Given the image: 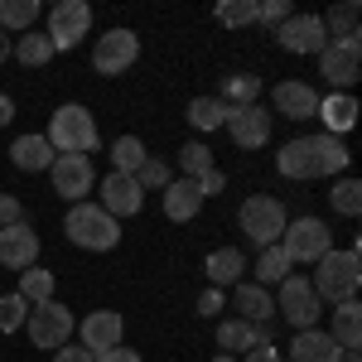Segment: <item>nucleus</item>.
Returning <instances> with one entry per match:
<instances>
[{"label":"nucleus","instance_id":"nucleus-13","mask_svg":"<svg viewBox=\"0 0 362 362\" xmlns=\"http://www.w3.org/2000/svg\"><path fill=\"white\" fill-rule=\"evenodd\" d=\"M136 58H140L136 34H131V29H107V34L97 39V49H92V68L107 73V78H116V73H126Z\"/></svg>","mask_w":362,"mask_h":362},{"label":"nucleus","instance_id":"nucleus-32","mask_svg":"<svg viewBox=\"0 0 362 362\" xmlns=\"http://www.w3.org/2000/svg\"><path fill=\"white\" fill-rule=\"evenodd\" d=\"M145 160H150V155H145L140 136H121V140L112 145V174H136Z\"/></svg>","mask_w":362,"mask_h":362},{"label":"nucleus","instance_id":"nucleus-11","mask_svg":"<svg viewBox=\"0 0 362 362\" xmlns=\"http://www.w3.org/2000/svg\"><path fill=\"white\" fill-rule=\"evenodd\" d=\"M49 179H54V194H63L68 203H87L92 184H97V169L87 155H58L49 165Z\"/></svg>","mask_w":362,"mask_h":362},{"label":"nucleus","instance_id":"nucleus-23","mask_svg":"<svg viewBox=\"0 0 362 362\" xmlns=\"http://www.w3.org/2000/svg\"><path fill=\"white\" fill-rule=\"evenodd\" d=\"M218 343L232 353H251L261 343H271V324H247V319H223L218 324Z\"/></svg>","mask_w":362,"mask_h":362},{"label":"nucleus","instance_id":"nucleus-3","mask_svg":"<svg viewBox=\"0 0 362 362\" xmlns=\"http://www.w3.org/2000/svg\"><path fill=\"white\" fill-rule=\"evenodd\" d=\"M319 271H314V295L324 300V305H338V300H353L362 285V261H358V247L348 251H324L319 261H314Z\"/></svg>","mask_w":362,"mask_h":362},{"label":"nucleus","instance_id":"nucleus-20","mask_svg":"<svg viewBox=\"0 0 362 362\" xmlns=\"http://www.w3.org/2000/svg\"><path fill=\"white\" fill-rule=\"evenodd\" d=\"M198 208H203V189H198L194 179H169L165 184V218L169 223H189V218H198Z\"/></svg>","mask_w":362,"mask_h":362},{"label":"nucleus","instance_id":"nucleus-17","mask_svg":"<svg viewBox=\"0 0 362 362\" xmlns=\"http://www.w3.org/2000/svg\"><path fill=\"white\" fill-rule=\"evenodd\" d=\"M140 203H145V189L136 184V174H107L102 179V208L112 213L116 223L121 218H136Z\"/></svg>","mask_w":362,"mask_h":362},{"label":"nucleus","instance_id":"nucleus-46","mask_svg":"<svg viewBox=\"0 0 362 362\" xmlns=\"http://www.w3.org/2000/svg\"><path fill=\"white\" fill-rule=\"evenodd\" d=\"M247 362H285V358L276 353V343H261V348H251V353H247Z\"/></svg>","mask_w":362,"mask_h":362},{"label":"nucleus","instance_id":"nucleus-50","mask_svg":"<svg viewBox=\"0 0 362 362\" xmlns=\"http://www.w3.org/2000/svg\"><path fill=\"white\" fill-rule=\"evenodd\" d=\"M338 362H358V353H343V358H338Z\"/></svg>","mask_w":362,"mask_h":362},{"label":"nucleus","instance_id":"nucleus-38","mask_svg":"<svg viewBox=\"0 0 362 362\" xmlns=\"http://www.w3.org/2000/svg\"><path fill=\"white\" fill-rule=\"evenodd\" d=\"M25 319H29V305L20 300V295H5V300H0V334L25 329Z\"/></svg>","mask_w":362,"mask_h":362},{"label":"nucleus","instance_id":"nucleus-47","mask_svg":"<svg viewBox=\"0 0 362 362\" xmlns=\"http://www.w3.org/2000/svg\"><path fill=\"white\" fill-rule=\"evenodd\" d=\"M10 116H15V102H10V97L0 92V126H10Z\"/></svg>","mask_w":362,"mask_h":362},{"label":"nucleus","instance_id":"nucleus-27","mask_svg":"<svg viewBox=\"0 0 362 362\" xmlns=\"http://www.w3.org/2000/svg\"><path fill=\"white\" fill-rule=\"evenodd\" d=\"M324 20V34H329V44H348V39H362L358 34V5L353 0H343V5H334L329 15H319Z\"/></svg>","mask_w":362,"mask_h":362},{"label":"nucleus","instance_id":"nucleus-1","mask_svg":"<svg viewBox=\"0 0 362 362\" xmlns=\"http://www.w3.org/2000/svg\"><path fill=\"white\" fill-rule=\"evenodd\" d=\"M348 145L338 136H295L276 155V169L285 179H334L338 169H348Z\"/></svg>","mask_w":362,"mask_h":362},{"label":"nucleus","instance_id":"nucleus-33","mask_svg":"<svg viewBox=\"0 0 362 362\" xmlns=\"http://www.w3.org/2000/svg\"><path fill=\"white\" fill-rule=\"evenodd\" d=\"M290 271H295V266H290V256L280 247H261V256H256V280H261V285H280Z\"/></svg>","mask_w":362,"mask_h":362},{"label":"nucleus","instance_id":"nucleus-25","mask_svg":"<svg viewBox=\"0 0 362 362\" xmlns=\"http://www.w3.org/2000/svg\"><path fill=\"white\" fill-rule=\"evenodd\" d=\"M232 305H237V319H247V324H271L276 319V300L261 285H237L232 290Z\"/></svg>","mask_w":362,"mask_h":362},{"label":"nucleus","instance_id":"nucleus-21","mask_svg":"<svg viewBox=\"0 0 362 362\" xmlns=\"http://www.w3.org/2000/svg\"><path fill=\"white\" fill-rule=\"evenodd\" d=\"M324 334L334 338L343 353H358L362 348V305L358 300H338L334 305V329H324Z\"/></svg>","mask_w":362,"mask_h":362},{"label":"nucleus","instance_id":"nucleus-6","mask_svg":"<svg viewBox=\"0 0 362 362\" xmlns=\"http://www.w3.org/2000/svg\"><path fill=\"white\" fill-rule=\"evenodd\" d=\"M276 314H285V324L300 334V329H319V314H324V300L314 295V285L305 276H285L280 280V300Z\"/></svg>","mask_w":362,"mask_h":362},{"label":"nucleus","instance_id":"nucleus-24","mask_svg":"<svg viewBox=\"0 0 362 362\" xmlns=\"http://www.w3.org/2000/svg\"><path fill=\"white\" fill-rule=\"evenodd\" d=\"M10 160H15V169H25V174H44V169L54 165V145L44 136H20L15 145H10Z\"/></svg>","mask_w":362,"mask_h":362},{"label":"nucleus","instance_id":"nucleus-14","mask_svg":"<svg viewBox=\"0 0 362 362\" xmlns=\"http://www.w3.org/2000/svg\"><path fill=\"white\" fill-rule=\"evenodd\" d=\"M280 49H290V54H324L329 49V34H324V20L319 15H290L285 25L276 29Z\"/></svg>","mask_w":362,"mask_h":362},{"label":"nucleus","instance_id":"nucleus-8","mask_svg":"<svg viewBox=\"0 0 362 362\" xmlns=\"http://www.w3.org/2000/svg\"><path fill=\"white\" fill-rule=\"evenodd\" d=\"M73 314L58 305V300H44V305H34L29 309V319H25V334L34 348H49V353H58L68 338H73Z\"/></svg>","mask_w":362,"mask_h":362},{"label":"nucleus","instance_id":"nucleus-10","mask_svg":"<svg viewBox=\"0 0 362 362\" xmlns=\"http://www.w3.org/2000/svg\"><path fill=\"white\" fill-rule=\"evenodd\" d=\"M271 121H276V116L266 112L261 102H256V107H223V126H227V136L237 140L242 150H261V145L271 140Z\"/></svg>","mask_w":362,"mask_h":362},{"label":"nucleus","instance_id":"nucleus-19","mask_svg":"<svg viewBox=\"0 0 362 362\" xmlns=\"http://www.w3.org/2000/svg\"><path fill=\"white\" fill-rule=\"evenodd\" d=\"M338 358H343V348H338L324 329H300L285 362H338Z\"/></svg>","mask_w":362,"mask_h":362},{"label":"nucleus","instance_id":"nucleus-44","mask_svg":"<svg viewBox=\"0 0 362 362\" xmlns=\"http://www.w3.org/2000/svg\"><path fill=\"white\" fill-rule=\"evenodd\" d=\"M92 362H140L136 348H107V353H97Z\"/></svg>","mask_w":362,"mask_h":362},{"label":"nucleus","instance_id":"nucleus-35","mask_svg":"<svg viewBox=\"0 0 362 362\" xmlns=\"http://www.w3.org/2000/svg\"><path fill=\"white\" fill-rule=\"evenodd\" d=\"M189 126L194 131H218L223 126V102L218 97H194L189 102Z\"/></svg>","mask_w":362,"mask_h":362},{"label":"nucleus","instance_id":"nucleus-43","mask_svg":"<svg viewBox=\"0 0 362 362\" xmlns=\"http://www.w3.org/2000/svg\"><path fill=\"white\" fill-rule=\"evenodd\" d=\"M54 362H92V353H87L83 343H78V348H73V343H63V348L54 353Z\"/></svg>","mask_w":362,"mask_h":362},{"label":"nucleus","instance_id":"nucleus-31","mask_svg":"<svg viewBox=\"0 0 362 362\" xmlns=\"http://www.w3.org/2000/svg\"><path fill=\"white\" fill-rule=\"evenodd\" d=\"M25 68H44L49 58H54V44H49V34H34V29H25V39H15V54Z\"/></svg>","mask_w":362,"mask_h":362},{"label":"nucleus","instance_id":"nucleus-5","mask_svg":"<svg viewBox=\"0 0 362 362\" xmlns=\"http://www.w3.org/2000/svg\"><path fill=\"white\" fill-rule=\"evenodd\" d=\"M285 208H280L276 198L266 194H251L242 208H237V232L247 237V242H256V247H276L280 232H285Z\"/></svg>","mask_w":362,"mask_h":362},{"label":"nucleus","instance_id":"nucleus-42","mask_svg":"<svg viewBox=\"0 0 362 362\" xmlns=\"http://www.w3.org/2000/svg\"><path fill=\"white\" fill-rule=\"evenodd\" d=\"M15 223H25V218H20V198L0 194V227H15Z\"/></svg>","mask_w":362,"mask_h":362},{"label":"nucleus","instance_id":"nucleus-26","mask_svg":"<svg viewBox=\"0 0 362 362\" xmlns=\"http://www.w3.org/2000/svg\"><path fill=\"white\" fill-rule=\"evenodd\" d=\"M203 271L213 280V290H223V285H242V271H247V256L237 247H218L208 261H203Z\"/></svg>","mask_w":362,"mask_h":362},{"label":"nucleus","instance_id":"nucleus-34","mask_svg":"<svg viewBox=\"0 0 362 362\" xmlns=\"http://www.w3.org/2000/svg\"><path fill=\"white\" fill-rule=\"evenodd\" d=\"M39 20V0H0V29H29Z\"/></svg>","mask_w":362,"mask_h":362},{"label":"nucleus","instance_id":"nucleus-48","mask_svg":"<svg viewBox=\"0 0 362 362\" xmlns=\"http://www.w3.org/2000/svg\"><path fill=\"white\" fill-rule=\"evenodd\" d=\"M15 54V44H10V34H5V29H0V63H5V58Z\"/></svg>","mask_w":362,"mask_h":362},{"label":"nucleus","instance_id":"nucleus-4","mask_svg":"<svg viewBox=\"0 0 362 362\" xmlns=\"http://www.w3.org/2000/svg\"><path fill=\"white\" fill-rule=\"evenodd\" d=\"M63 232H68L73 247H83V251H112L121 242V223H116L102 203H73Z\"/></svg>","mask_w":362,"mask_h":362},{"label":"nucleus","instance_id":"nucleus-39","mask_svg":"<svg viewBox=\"0 0 362 362\" xmlns=\"http://www.w3.org/2000/svg\"><path fill=\"white\" fill-rule=\"evenodd\" d=\"M169 179H174V174H169L165 160H145V165L136 169V184H140V189H165Z\"/></svg>","mask_w":362,"mask_h":362},{"label":"nucleus","instance_id":"nucleus-15","mask_svg":"<svg viewBox=\"0 0 362 362\" xmlns=\"http://www.w3.org/2000/svg\"><path fill=\"white\" fill-rule=\"evenodd\" d=\"M39 261V232L29 223H15V227H0V266L10 271H29Z\"/></svg>","mask_w":362,"mask_h":362},{"label":"nucleus","instance_id":"nucleus-9","mask_svg":"<svg viewBox=\"0 0 362 362\" xmlns=\"http://www.w3.org/2000/svg\"><path fill=\"white\" fill-rule=\"evenodd\" d=\"M87 34H92V10H87L83 0H63L49 10V44H54V54L63 49H78Z\"/></svg>","mask_w":362,"mask_h":362},{"label":"nucleus","instance_id":"nucleus-18","mask_svg":"<svg viewBox=\"0 0 362 362\" xmlns=\"http://www.w3.org/2000/svg\"><path fill=\"white\" fill-rule=\"evenodd\" d=\"M271 97H276V112L290 121H314V112H319V92L309 83H280Z\"/></svg>","mask_w":362,"mask_h":362},{"label":"nucleus","instance_id":"nucleus-30","mask_svg":"<svg viewBox=\"0 0 362 362\" xmlns=\"http://www.w3.org/2000/svg\"><path fill=\"white\" fill-rule=\"evenodd\" d=\"M256 97H261V78H251V73H232L223 83V107H256Z\"/></svg>","mask_w":362,"mask_h":362},{"label":"nucleus","instance_id":"nucleus-22","mask_svg":"<svg viewBox=\"0 0 362 362\" xmlns=\"http://www.w3.org/2000/svg\"><path fill=\"white\" fill-rule=\"evenodd\" d=\"M319 121L329 126L324 136H343V131H353V121H358V97L353 92H329V97H319Z\"/></svg>","mask_w":362,"mask_h":362},{"label":"nucleus","instance_id":"nucleus-41","mask_svg":"<svg viewBox=\"0 0 362 362\" xmlns=\"http://www.w3.org/2000/svg\"><path fill=\"white\" fill-rule=\"evenodd\" d=\"M223 305H227L223 290H213V285H208V290L198 295V314H203V319H218V309H223Z\"/></svg>","mask_w":362,"mask_h":362},{"label":"nucleus","instance_id":"nucleus-49","mask_svg":"<svg viewBox=\"0 0 362 362\" xmlns=\"http://www.w3.org/2000/svg\"><path fill=\"white\" fill-rule=\"evenodd\" d=\"M213 362H237V358H232V353H218V358H213Z\"/></svg>","mask_w":362,"mask_h":362},{"label":"nucleus","instance_id":"nucleus-7","mask_svg":"<svg viewBox=\"0 0 362 362\" xmlns=\"http://www.w3.org/2000/svg\"><path fill=\"white\" fill-rule=\"evenodd\" d=\"M276 247L290 256V266L295 261H319L324 251H334V232L319 223V218H295V223H285Z\"/></svg>","mask_w":362,"mask_h":362},{"label":"nucleus","instance_id":"nucleus-37","mask_svg":"<svg viewBox=\"0 0 362 362\" xmlns=\"http://www.w3.org/2000/svg\"><path fill=\"white\" fill-rule=\"evenodd\" d=\"M329 203H334L343 218H358V213H362V184H358V179H338L334 194H329Z\"/></svg>","mask_w":362,"mask_h":362},{"label":"nucleus","instance_id":"nucleus-36","mask_svg":"<svg viewBox=\"0 0 362 362\" xmlns=\"http://www.w3.org/2000/svg\"><path fill=\"white\" fill-rule=\"evenodd\" d=\"M256 10H261V0H223L218 5V25H227V29L256 25Z\"/></svg>","mask_w":362,"mask_h":362},{"label":"nucleus","instance_id":"nucleus-28","mask_svg":"<svg viewBox=\"0 0 362 362\" xmlns=\"http://www.w3.org/2000/svg\"><path fill=\"white\" fill-rule=\"evenodd\" d=\"M15 295H20L29 309L44 305V300H54V271H39V266L20 271V290H15Z\"/></svg>","mask_w":362,"mask_h":362},{"label":"nucleus","instance_id":"nucleus-2","mask_svg":"<svg viewBox=\"0 0 362 362\" xmlns=\"http://www.w3.org/2000/svg\"><path fill=\"white\" fill-rule=\"evenodd\" d=\"M44 140L54 145V155H92L102 136H97V121H92V112H87L83 102H63V107L49 116Z\"/></svg>","mask_w":362,"mask_h":362},{"label":"nucleus","instance_id":"nucleus-45","mask_svg":"<svg viewBox=\"0 0 362 362\" xmlns=\"http://www.w3.org/2000/svg\"><path fill=\"white\" fill-rule=\"evenodd\" d=\"M223 169H213V174H203V179H198V189H203V198H213V194H223Z\"/></svg>","mask_w":362,"mask_h":362},{"label":"nucleus","instance_id":"nucleus-16","mask_svg":"<svg viewBox=\"0 0 362 362\" xmlns=\"http://www.w3.org/2000/svg\"><path fill=\"white\" fill-rule=\"evenodd\" d=\"M78 334H83V348L97 358V353H107V348H121L126 319H121L116 309H97V314H87L83 324H78Z\"/></svg>","mask_w":362,"mask_h":362},{"label":"nucleus","instance_id":"nucleus-12","mask_svg":"<svg viewBox=\"0 0 362 362\" xmlns=\"http://www.w3.org/2000/svg\"><path fill=\"white\" fill-rule=\"evenodd\" d=\"M362 73V39H348V44H329L319 54V78H329L334 92H348Z\"/></svg>","mask_w":362,"mask_h":362},{"label":"nucleus","instance_id":"nucleus-40","mask_svg":"<svg viewBox=\"0 0 362 362\" xmlns=\"http://www.w3.org/2000/svg\"><path fill=\"white\" fill-rule=\"evenodd\" d=\"M295 10L285 5V0H261V10H256V25H271V29H280L285 20H290Z\"/></svg>","mask_w":362,"mask_h":362},{"label":"nucleus","instance_id":"nucleus-29","mask_svg":"<svg viewBox=\"0 0 362 362\" xmlns=\"http://www.w3.org/2000/svg\"><path fill=\"white\" fill-rule=\"evenodd\" d=\"M179 169H184L179 179H194V184H198L203 174H213V169H218V160H213V150H208L203 140H189V145L179 150Z\"/></svg>","mask_w":362,"mask_h":362}]
</instances>
